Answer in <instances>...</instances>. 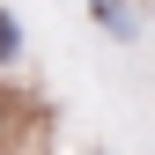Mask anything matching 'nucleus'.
Instances as JSON below:
<instances>
[{
  "label": "nucleus",
  "instance_id": "obj_1",
  "mask_svg": "<svg viewBox=\"0 0 155 155\" xmlns=\"http://www.w3.org/2000/svg\"><path fill=\"white\" fill-rule=\"evenodd\" d=\"M96 8V22H104L111 37H133V15H126V0H89Z\"/></svg>",
  "mask_w": 155,
  "mask_h": 155
},
{
  "label": "nucleus",
  "instance_id": "obj_2",
  "mask_svg": "<svg viewBox=\"0 0 155 155\" xmlns=\"http://www.w3.org/2000/svg\"><path fill=\"white\" fill-rule=\"evenodd\" d=\"M15 52H22V30H15V15H8V8H0V67H8Z\"/></svg>",
  "mask_w": 155,
  "mask_h": 155
}]
</instances>
